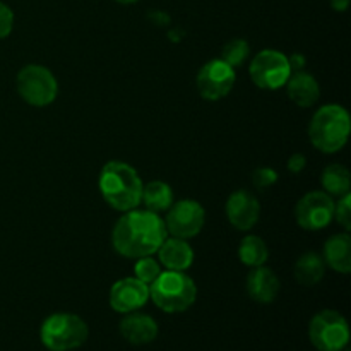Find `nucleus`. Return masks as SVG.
<instances>
[{
  "mask_svg": "<svg viewBox=\"0 0 351 351\" xmlns=\"http://www.w3.org/2000/svg\"><path fill=\"white\" fill-rule=\"evenodd\" d=\"M249 74L257 88L274 91L287 84L291 75V67L283 51L267 48V50H261L252 58Z\"/></svg>",
  "mask_w": 351,
  "mask_h": 351,
  "instance_id": "6e6552de",
  "label": "nucleus"
},
{
  "mask_svg": "<svg viewBox=\"0 0 351 351\" xmlns=\"http://www.w3.org/2000/svg\"><path fill=\"white\" fill-rule=\"evenodd\" d=\"M237 81V72L221 58L209 60L201 67L195 77L199 95L208 101H218L230 95Z\"/></svg>",
  "mask_w": 351,
  "mask_h": 351,
  "instance_id": "9d476101",
  "label": "nucleus"
},
{
  "mask_svg": "<svg viewBox=\"0 0 351 351\" xmlns=\"http://www.w3.org/2000/svg\"><path fill=\"white\" fill-rule=\"evenodd\" d=\"M247 293L257 304H273L280 293V280L269 267H252L247 276Z\"/></svg>",
  "mask_w": 351,
  "mask_h": 351,
  "instance_id": "2eb2a0df",
  "label": "nucleus"
},
{
  "mask_svg": "<svg viewBox=\"0 0 351 351\" xmlns=\"http://www.w3.org/2000/svg\"><path fill=\"white\" fill-rule=\"evenodd\" d=\"M239 259L249 267L264 266L269 259V249L261 237L247 235L239 245Z\"/></svg>",
  "mask_w": 351,
  "mask_h": 351,
  "instance_id": "4be33fe9",
  "label": "nucleus"
},
{
  "mask_svg": "<svg viewBox=\"0 0 351 351\" xmlns=\"http://www.w3.org/2000/svg\"><path fill=\"white\" fill-rule=\"evenodd\" d=\"M287 167H288V171H290V173H295V175L302 173V171L305 170V167H307V158H305L302 153L291 154L290 160H288V163H287Z\"/></svg>",
  "mask_w": 351,
  "mask_h": 351,
  "instance_id": "cd10ccee",
  "label": "nucleus"
},
{
  "mask_svg": "<svg viewBox=\"0 0 351 351\" xmlns=\"http://www.w3.org/2000/svg\"><path fill=\"white\" fill-rule=\"evenodd\" d=\"M350 113L345 106L329 103L314 113L308 125L312 146L324 154H335L346 146L350 137Z\"/></svg>",
  "mask_w": 351,
  "mask_h": 351,
  "instance_id": "7ed1b4c3",
  "label": "nucleus"
},
{
  "mask_svg": "<svg viewBox=\"0 0 351 351\" xmlns=\"http://www.w3.org/2000/svg\"><path fill=\"white\" fill-rule=\"evenodd\" d=\"M158 261L167 271H187L194 263V250L187 240L168 235L158 249Z\"/></svg>",
  "mask_w": 351,
  "mask_h": 351,
  "instance_id": "dca6fc26",
  "label": "nucleus"
},
{
  "mask_svg": "<svg viewBox=\"0 0 351 351\" xmlns=\"http://www.w3.org/2000/svg\"><path fill=\"white\" fill-rule=\"evenodd\" d=\"M163 221L168 235L189 240L197 237L204 228L206 211L194 199H182L170 206Z\"/></svg>",
  "mask_w": 351,
  "mask_h": 351,
  "instance_id": "1a4fd4ad",
  "label": "nucleus"
},
{
  "mask_svg": "<svg viewBox=\"0 0 351 351\" xmlns=\"http://www.w3.org/2000/svg\"><path fill=\"white\" fill-rule=\"evenodd\" d=\"M113 2L122 3V5H130V3H136V2H139V0H113Z\"/></svg>",
  "mask_w": 351,
  "mask_h": 351,
  "instance_id": "7c9ffc66",
  "label": "nucleus"
},
{
  "mask_svg": "<svg viewBox=\"0 0 351 351\" xmlns=\"http://www.w3.org/2000/svg\"><path fill=\"white\" fill-rule=\"evenodd\" d=\"M249 53H250L249 43H247L245 40H242V38H237V40L228 41V43L223 47L221 57L219 58L225 60L228 65H232L233 69H237L247 60Z\"/></svg>",
  "mask_w": 351,
  "mask_h": 351,
  "instance_id": "5701e85b",
  "label": "nucleus"
},
{
  "mask_svg": "<svg viewBox=\"0 0 351 351\" xmlns=\"http://www.w3.org/2000/svg\"><path fill=\"white\" fill-rule=\"evenodd\" d=\"M332 197L324 191H312L305 194L295 208V218L300 228L307 232H319L335 219Z\"/></svg>",
  "mask_w": 351,
  "mask_h": 351,
  "instance_id": "9b49d317",
  "label": "nucleus"
},
{
  "mask_svg": "<svg viewBox=\"0 0 351 351\" xmlns=\"http://www.w3.org/2000/svg\"><path fill=\"white\" fill-rule=\"evenodd\" d=\"M161 271H163V267H161L160 261L154 259L153 256L139 257V259H136V264H134V273H136L134 278L146 283L147 287L160 276Z\"/></svg>",
  "mask_w": 351,
  "mask_h": 351,
  "instance_id": "b1692460",
  "label": "nucleus"
},
{
  "mask_svg": "<svg viewBox=\"0 0 351 351\" xmlns=\"http://www.w3.org/2000/svg\"><path fill=\"white\" fill-rule=\"evenodd\" d=\"M168 237L160 215L147 209H130L120 216L112 232V245L125 259L154 256Z\"/></svg>",
  "mask_w": 351,
  "mask_h": 351,
  "instance_id": "f257e3e1",
  "label": "nucleus"
},
{
  "mask_svg": "<svg viewBox=\"0 0 351 351\" xmlns=\"http://www.w3.org/2000/svg\"><path fill=\"white\" fill-rule=\"evenodd\" d=\"M288 62H290L291 72H298L305 67V57L302 53H293L291 57H288Z\"/></svg>",
  "mask_w": 351,
  "mask_h": 351,
  "instance_id": "c85d7f7f",
  "label": "nucleus"
},
{
  "mask_svg": "<svg viewBox=\"0 0 351 351\" xmlns=\"http://www.w3.org/2000/svg\"><path fill=\"white\" fill-rule=\"evenodd\" d=\"M149 298L160 311L180 314L194 305L197 287L184 271H161L160 276L149 285Z\"/></svg>",
  "mask_w": 351,
  "mask_h": 351,
  "instance_id": "20e7f679",
  "label": "nucleus"
},
{
  "mask_svg": "<svg viewBox=\"0 0 351 351\" xmlns=\"http://www.w3.org/2000/svg\"><path fill=\"white\" fill-rule=\"evenodd\" d=\"M17 93L31 106L51 105L58 95V82L50 69L38 64H29L17 72Z\"/></svg>",
  "mask_w": 351,
  "mask_h": 351,
  "instance_id": "423d86ee",
  "label": "nucleus"
},
{
  "mask_svg": "<svg viewBox=\"0 0 351 351\" xmlns=\"http://www.w3.org/2000/svg\"><path fill=\"white\" fill-rule=\"evenodd\" d=\"M110 307L119 314L141 311L149 300V287L137 278H122L110 288Z\"/></svg>",
  "mask_w": 351,
  "mask_h": 351,
  "instance_id": "f8f14e48",
  "label": "nucleus"
},
{
  "mask_svg": "<svg viewBox=\"0 0 351 351\" xmlns=\"http://www.w3.org/2000/svg\"><path fill=\"white\" fill-rule=\"evenodd\" d=\"M326 266L339 274H348L351 271V239L348 232L332 235L324 245Z\"/></svg>",
  "mask_w": 351,
  "mask_h": 351,
  "instance_id": "a211bd4d",
  "label": "nucleus"
},
{
  "mask_svg": "<svg viewBox=\"0 0 351 351\" xmlns=\"http://www.w3.org/2000/svg\"><path fill=\"white\" fill-rule=\"evenodd\" d=\"M308 338L319 351H345L350 343V326L338 311H321L308 324Z\"/></svg>",
  "mask_w": 351,
  "mask_h": 351,
  "instance_id": "0eeeda50",
  "label": "nucleus"
},
{
  "mask_svg": "<svg viewBox=\"0 0 351 351\" xmlns=\"http://www.w3.org/2000/svg\"><path fill=\"white\" fill-rule=\"evenodd\" d=\"M335 219L345 232L351 230V195L346 194L339 197L338 204H335Z\"/></svg>",
  "mask_w": 351,
  "mask_h": 351,
  "instance_id": "393cba45",
  "label": "nucleus"
},
{
  "mask_svg": "<svg viewBox=\"0 0 351 351\" xmlns=\"http://www.w3.org/2000/svg\"><path fill=\"white\" fill-rule=\"evenodd\" d=\"M89 336V328L75 314L57 312L48 315L40 328V339L50 351H72L81 348Z\"/></svg>",
  "mask_w": 351,
  "mask_h": 351,
  "instance_id": "39448f33",
  "label": "nucleus"
},
{
  "mask_svg": "<svg viewBox=\"0 0 351 351\" xmlns=\"http://www.w3.org/2000/svg\"><path fill=\"white\" fill-rule=\"evenodd\" d=\"M143 185L136 168L123 161H108L99 171V192L115 211L125 213L139 208Z\"/></svg>",
  "mask_w": 351,
  "mask_h": 351,
  "instance_id": "f03ea898",
  "label": "nucleus"
},
{
  "mask_svg": "<svg viewBox=\"0 0 351 351\" xmlns=\"http://www.w3.org/2000/svg\"><path fill=\"white\" fill-rule=\"evenodd\" d=\"M287 91L291 101L300 108H311L317 103L319 96H321V88L315 77L308 72L298 71L291 72L290 79L287 81Z\"/></svg>",
  "mask_w": 351,
  "mask_h": 351,
  "instance_id": "f3484780",
  "label": "nucleus"
},
{
  "mask_svg": "<svg viewBox=\"0 0 351 351\" xmlns=\"http://www.w3.org/2000/svg\"><path fill=\"white\" fill-rule=\"evenodd\" d=\"M119 329L122 338L134 346L153 343L156 339L158 332H160L156 321L151 315L141 314L139 311L125 314V317L120 321Z\"/></svg>",
  "mask_w": 351,
  "mask_h": 351,
  "instance_id": "4468645a",
  "label": "nucleus"
},
{
  "mask_svg": "<svg viewBox=\"0 0 351 351\" xmlns=\"http://www.w3.org/2000/svg\"><path fill=\"white\" fill-rule=\"evenodd\" d=\"M141 204L146 206L147 211H153L156 215L168 211L173 204V191L167 182L153 180L149 184L143 185V195H141Z\"/></svg>",
  "mask_w": 351,
  "mask_h": 351,
  "instance_id": "6ab92c4d",
  "label": "nucleus"
},
{
  "mask_svg": "<svg viewBox=\"0 0 351 351\" xmlns=\"http://www.w3.org/2000/svg\"><path fill=\"white\" fill-rule=\"evenodd\" d=\"M321 184L326 194L336 195V197H343V195L350 194V171L343 165L332 163L324 168L321 175Z\"/></svg>",
  "mask_w": 351,
  "mask_h": 351,
  "instance_id": "412c9836",
  "label": "nucleus"
},
{
  "mask_svg": "<svg viewBox=\"0 0 351 351\" xmlns=\"http://www.w3.org/2000/svg\"><path fill=\"white\" fill-rule=\"evenodd\" d=\"M278 182V173L273 168H257L252 171V185L257 187L259 191H266V189L273 187Z\"/></svg>",
  "mask_w": 351,
  "mask_h": 351,
  "instance_id": "a878e982",
  "label": "nucleus"
},
{
  "mask_svg": "<svg viewBox=\"0 0 351 351\" xmlns=\"http://www.w3.org/2000/svg\"><path fill=\"white\" fill-rule=\"evenodd\" d=\"M14 27V12L9 5L0 2V40L9 36Z\"/></svg>",
  "mask_w": 351,
  "mask_h": 351,
  "instance_id": "bb28decb",
  "label": "nucleus"
},
{
  "mask_svg": "<svg viewBox=\"0 0 351 351\" xmlns=\"http://www.w3.org/2000/svg\"><path fill=\"white\" fill-rule=\"evenodd\" d=\"M350 5V0H331V7L336 12H345Z\"/></svg>",
  "mask_w": 351,
  "mask_h": 351,
  "instance_id": "c756f323",
  "label": "nucleus"
},
{
  "mask_svg": "<svg viewBox=\"0 0 351 351\" xmlns=\"http://www.w3.org/2000/svg\"><path fill=\"white\" fill-rule=\"evenodd\" d=\"M295 280L304 287H314L324 278L326 263L317 252H305L295 263Z\"/></svg>",
  "mask_w": 351,
  "mask_h": 351,
  "instance_id": "aec40b11",
  "label": "nucleus"
},
{
  "mask_svg": "<svg viewBox=\"0 0 351 351\" xmlns=\"http://www.w3.org/2000/svg\"><path fill=\"white\" fill-rule=\"evenodd\" d=\"M230 225L239 232H249L256 226L261 216V204L256 195L249 191H235L225 206Z\"/></svg>",
  "mask_w": 351,
  "mask_h": 351,
  "instance_id": "ddd939ff",
  "label": "nucleus"
}]
</instances>
